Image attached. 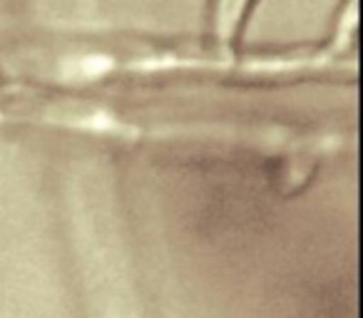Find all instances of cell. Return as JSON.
I'll return each mask as SVG.
<instances>
[{
	"mask_svg": "<svg viewBox=\"0 0 363 318\" xmlns=\"http://www.w3.org/2000/svg\"><path fill=\"white\" fill-rule=\"evenodd\" d=\"M252 0H214V33L219 42H229L237 35Z\"/></svg>",
	"mask_w": 363,
	"mask_h": 318,
	"instance_id": "cell-1",
	"label": "cell"
}]
</instances>
